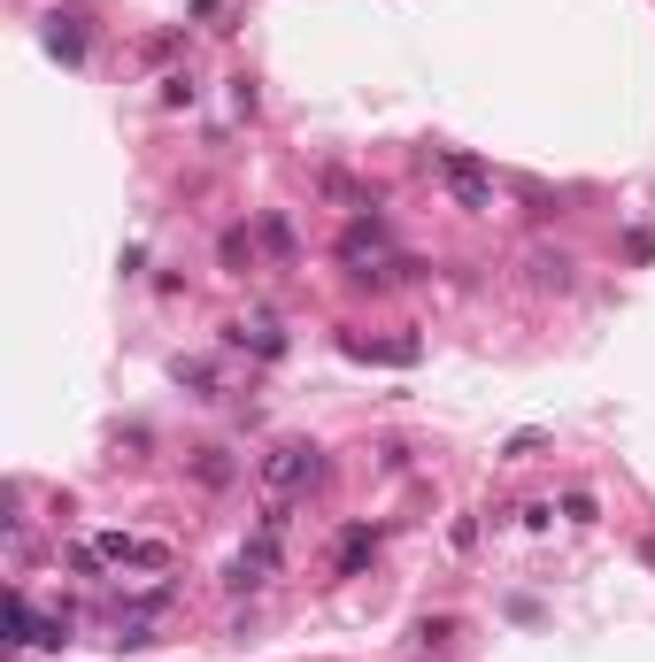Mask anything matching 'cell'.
Returning a JSON list of instances; mask_svg holds the SVG:
<instances>
[{"label":"cell","instance_id":"1","mask_svg":"<svg viewBox=\"0 0 655 662\" xmlns=\"http://www.w3.org/2000/svg\"><path fill=\"white\" fill-rule=\"evenodd\" d=\"M432 170H440V186H448V201H455L463 216H494V170H486L478 154L440 147V154H432Z\"/></svg>","mask_w":655,"mask_h":662},{"label":"cell","instance_id":"2","mask_svg":"<svg viewBox=\"0 0 655 662\" xmlns=\"http://www.w3.org/2000/svg\"><path fill=\"white\" fill-rule=\"evenodd\" d=\"M308 478H316V447H301V440L270 447V462H263V485H270V493H293V485H308Z\"/></svg>","mask_w":655,"mask_h":662},{"label":"cell","instance_id":"3","mask_svg":"<svg viewBox=\"0 0 655 662\" xmlns=\"http://www.w3.org/2000/svg\"><path fill=\"white\" fill-rule=\"evenodd\" d=\"M77 24H86V16H54V31H47V47H54L62 62H77V54H86V31H77Z\"/></svg>","mask_w":655,"mask_h":662},{"label":"cell","instance_id":"4","mask_svg":"<svg viewBox=\"0 0 655 662\" xmlns=\"http://www.w3.org/2000/svg\"><path fill=\"white\" fill-rule=\"evenodd\" d=\"M193 478H201V485H231V462H224V447H201Z\"/></svg>","mask_w":655,"mask_h":662},{"label":"cell","instance_id":"5","mask_svg":"<svg viewBox=\"0 0 655 662\" xmlns=\"http://www.w3.org/2000/svg\"><path fill=\"white\" fill-rule=\"evenodd\" d=\"M224 263H231V270H239V263L255 270V246H248V231H231V239H224Z\"/></svg>","mask_w":655,"mask_h":662},{"label":"cell","instance_id":"6","mask_svg":"<svg viewBox=\"0 0 655 662\" xmlns=\"http://www.w3.org/2000/svg\"><path fill=\"white\" fill-rule=\"evenodd\" d=\"M263 239L278 246V255H293V231H286V216H263Z\"/></svg>","mask_w":655,"mask_h":662}]
</instances>
